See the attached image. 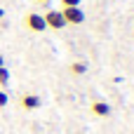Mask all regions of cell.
<instances>
[{"mask_svg": "<svg viewBox=\"0 0 134 134\" xmlns=\"http://www.w3.org/2000/svg\"><path fill=\"white\" fill-rule=\"evenodd\" d=\"M42 19H45L47 28H52V31H61V28L66 26V21H64V16H61V9H47V12L42 14Z\"/></svg>", "mask_w": 134, "mask_h": 134, "instance_id": "3", "label": "cell"}, {"mask_svg": "<svg viewBox=\"0 0 134 134\" xmlns=\"http://www.w3.org/2000/svg\"><path fill=\"white\" fill-rule=\"evenodd\" d=\"M61 7H82V0H61Z\"/></svg>", "mask_w": 134, "mask_h": 134, "instance_id": "8", "label": "cell"}, {"mask_svg": "<svg viewBox=\"0 0 134 134\" xmlns=\"http://www.w3.org/2000/svg\"><path fill=\"white\" fill-rule=\"evenodd\" d=\"M0 66H5V57L2 54H0Z\"/></svg>", "mask_w": 134, "mask_h": 134, "instance_id": "11", "label": "cell"}, {"mask_svg": "<svg viewBox=\"0 0 134 134\" xmlns=\"http://www.w3.org/2000/svg\"><path fill=\"white\" fill-rule=\"evenodd\" d=\"M7 101H9L7 92H5V90H0V108H5V106H7Z\"/></svg>", "mask_w": 134, "mask_h": 134, "instance_id": "9", "label": "cell"}, {"mask_svg": "<svg viewBox=\"0 0 134 134\" xmlns=\"http://www.w3.org/2000/svg\"><path fill=\"white\" fill-rule=\"evenodd\" d=\"M35 2H40V5H47V2H52V0H35Z\"/></svg>", "mask_w": 134, "mask_h": 134, "instance_id": "10", "label": "cell"}, {"mask_svg": "<svg viewBox=\"0 0 134 134\" xmlns=\"http://www.w3.org/2000/svg\"><path fill=\"white\" fill-rule=\"evenodd\" d=\"M61 16H64L66 26H68V24H71V26H78V24L85 21V12H82V7H61Z\"/></svg>", "mask_w": 134, "mask_h": 134, "instance_id": "2", "label": "cell"}, {"mask_svg": "<svg viewBox=\"0 0 134 134\" xmlns=\"http://www.w3.org/2000/svg\"><path fill=\"white\" fill-rule=\"evenodd\" d=\"M7 82H9V71L7 66H0V87H7Z\"/></svg>", "mask_w": 134, "mask_h": 134, "instance_id": "7", "label": "cell"}, {"mask_svg": "<svg viewBox=\"0 0 134 134\" xmlns=\"http://www.w3.org/2000/svg\"><path fill=\"white\" fill-rule=\"evenodd\" d=\"M24 28L31 31V33H45V31H47V24H45L42 14H38V12H28V14L24 16Z\"/></svg>", "mask_w": 134, "mask_h": 134, "instance_id": "1", "label": "cell"}, {"mask_svg": "<svg viewBox=\"0 0 134 134\" xmlns=\"http://www.w3.org/2000/svg\"><path fill=\"white\" fill-rule=\"evenodd\" d=\"M19 106H21L24 111H38V108L42 106V97H40V94H21Z\"/></svg>", "mask_w": 134, "mask_h": 134, "instance_id": "5", "label": "cell"}, {"mask_svg": "<svg viewBox=\"0 0 134 134\" xmlns=\"http://www.w3.org/2000/svg\"><path fill=\"white\" fill-rule=\"evenodd\" d=\"M68 71H71L73 75H85V73H87V64H85V61H71Z\"/></svg>", "mask_w": 134, "mask_h": 134, "instance_id": "6", "label": "cell"}, {"mask_svg": "<svg viewBox=\"0 0 134 134\" xmlns=\"http://www.w3.org/2000/svg\"><path fill=\"white\" fill-rule=\"evenodd\" d=\"M2 16H5V9H2V7H0V19H2Z\"/></svg>", "mask_w": 134, "mask_h": 134, "instance_id": "12", "label": "cell"}, {"mask_svg": "<svg viewBox=\"0 0 134 134\" xmlns=\"http://www.w3.org/2000/svg\"><path fill=\"white\" fill-rule=\"evenodd\" d=\"M90 113H92L94 118H108V115L113 113V108H111L108 101H104V99H94V101L90 104Z\"/></svg>", "mask_w": 134, "mask_h": 134, "instance_id": "4", "label": "cell"}]
</instances>
